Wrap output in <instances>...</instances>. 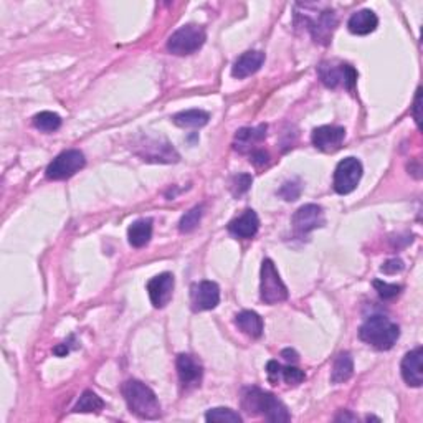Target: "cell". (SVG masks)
I'll return each mask as SVG.
<instances>
[{
	"instance_id": "cell-16",
	"label": "cell",
	"mask_w": 423,
	"mask_h": 423,
	"mask_svg": "<svg viewBox=\"0 0 423 423\" xmlns=\"http://www.w3.org/2000/svg\"><path fill=\"white\" fill-rule=\"evenodd\" d=\"M260 228V218L257 212L252 210V208H247L242 215L233 218L232 222L228 223V232L233 235V237L238 238H253L255 235L258 233Z\"/></svg>"
},
{
	"instance_id": "cell-33",
	"label": "cell",
	"mask_w": 423,
	"mask_h": 423,
	"mask_svg": "<svg viewBox=\"0 0 423 423\" xmlns=\"http://www.w3.org/2000/svg\"><path fill=\"white\" fill-rule=\"evenodd\" d=\"M404 268H405L404 261H402L400 258H394V260H389L387 263H384L380 271H382V273H387V275H395V273H400V271Z\"/></svg>"
},
{
	"instance_id": "cell-28",
	"label": "cell",
	"mask_w": 423,
	"mask_h": 423,
	"mask_svg": "<svg viewBox=\"0 0 423 423\" xmlns=\"http://www.w3.org/2000/svg\"><path fill=\"white\" fill-rule=\"evenodd\" d=\"M374 288L377 290L379 296L382 297V300H394L400 295L402 291V286L400 285H394V283H387V281H380V280H375L374 281Z\"/></svg>"
},
{
	"instance_id": "cell-21",
	"label": "cell",
	"mask_w": 423,
	"mask_h": 423,
	"mask_svg": "<svg viewBox=\"0 0 423 423\" xmlns=\"http://www.w3.org/2000/svg\"><path fill=\"white\" fill-rule=\"evenodd\" d=\"M128 238L131 247H146V245L151 242V238H153V220H151V218H141V220L131 223V227L128 230Z\"/></svg>"
},
{
	"instance_id": "cell-9",
	"label": "cell",
	"mask_w": 423,
	"mask_h": 423,
	"mask_svg": "<svg viewBox=\"0 0 423 423\" xmlns=\"http://www.w3.org/2000/svg\"><path fill=\"white\" fill-rule=\"evenodd\" d=\"M325 223V212L316 203H307V205L300 207L293 215V227L297 235H307L312 230L321 228Z\"/></svg>"
},
{
	"instance_id": "cell-27",
	"label": "cell",
	"mask_w": 423,
	"mask_h": 423,
	"mask_svg": "<svg viewBox=\"0 0 423 423\" xmlns=\"http://www.w3.org/2000/svg\"><path fill=\"white\" fill-rule=\"evenodd\" d=\"M203 215V207L202 205H197L185 213L184 217L180 218L179 222V230L182 233H190L194 232V230L198 227V223H200V218Z\"/></svg>"
},
{
	"instance_id": "cell-37",
	"label": "cell",
	"mask_w": 423,
	"mask_h": 423,
	"mask_svg": "<svg viewBox=\"0 0 423 423\" xmlns=\"http://www.w3.org/2000/svg\"><path fill=\"white\" fill-rule=\"evenodd\" d=\"M336 420H337V422H341V420H352V422H356L357 419H356V417L349 415V414H342V415H339V417H336Z\"/></svg>"
},
{
	"instance_id": "cell-18",
	"label": "cell",
	"mask_w": 423,
	"mask_h": 423,
	"mask_svg": "<svg viewBox=\"0 0 423 423\" xmlns=\"http://www.w3.org/2000/svg\"><path fill=\"white\" fill-rule=\"evenodd\" d=\"M379 25V19L375 12L369 9H364V10H359V12L352 14V17L349 19L347 22V29L349 32L354 34V35H369L375 32V29H377Z\"/></svg>"
},
{
	"instance_id": "cell-19",
	"label": "cell",
	"mask_w": 423,
	"mask_h": 423,
	"mask_svg": "<svg viewBox=\"0 0 423 423\" xmlns=\"http://www.w3.org/2000/svg\"><path fill=\"white\" fill-rule=\"evenodd\" d=\"M266 124H260L258 128H243L237 131V136H235V149L238 153H250L255 146L261 143L266 138Z\"/></svg>"
},
{
	"instance_id": "cell-36",
	"label": "cell",
	"mask_w": 423,
	"mask_h": 423,
	"mask_svg": "<svg viewBox=\"0 0 423 423\" xmlns=\"http://www.w3.org/2000/svg\"><path fill=\"white\" fill-rule=\"evenodd\" d=\"M281 356L288 360V362H293V364L297 362V354L293 351V349H285V351L281 352Z\"/></svg>"
},
{
	"instance_id": "cell-5",
	"label": "cell",
	"mask_w": 423,
	"mask_h": 423,
	"mask_svg": "<svg viewBox=\"0 0 423 423\" xmlns=\"http://www.w3.org/2000/svg\"><path fill=\"white\" fill-rule=\"evenodd\" d=\"M260 297L265 305H278V302L288 300V288L270 258H265L261 263Z\"/></svg>"
},
{
	"instance_id": "cell-11",
	"label": "cell",
	"mask_w": 423,
	"mask_h": 423,
	"mask_svg": "<svg viewBox=\"0 0 423 423\" xmlns=\"http://www.w3.org/2000/svg\"><path fill=\"white\" fill-rule=\"evenodd\" d=\"M175 367L182 387L195 389L200 385L203 377V367L200 360L190 356V354H180V356L177 357Z\"/></svg>"
},
{
	"instance_id": "cell-4",
	"label": "cell",
	"mask_w": 423,
	"mask_h": 423,
	"mask_svg": "<svg viewBox=\"0 0 423 423\" xmlns=\"http://www.w3.org/2000/svg\"><path fill=\"white\" fill-rule=\"evenodd\" d=\"M205 29L200 27V25H184V27L175 30L170 35V39L167 40V50H169V53L177 56L192 55L202 49V45L205 44Z\"/></svg>"
},
{
	"instance_id": "cell-29",
	"label": "cell",
	"mask_w": 423,
	"mask_h": 423,
	"mask_svg": "<svg viewBox=\"0 0 423 423\" xmlns=\"http://www.w3.org/2000/svg\"><path fill=\"white\" fill-rule=\"evenodd\" d=\"M281 379L288 385H300L306 380V374L301 369L295 367V365H288V367L281 365Z\"/></svg>"
},
{
	"instance_id": "cell-2",
	"label": "cell",
	"mask_w": 423,
	"mask_h": 423,
	"mask_svg": "<svg viewBox=\"0 0 423 423\" xmlns=\"http://www.w3.org/2000/svg\"><path fill=\"white\" fill-rule=\"evenodd\" d=\"M124 400L129 407V410L139 419L156 420L160 417V404L158 395L148 385L139 382V380H128L123 385Z\"/></svg>"
},
{
	"instance_id": "cell-15",
	"label": "cell",
	"mask_w": 423,
	"mask_h": 423,
	"mask_svg": "<svg viewBox=\"0 0 423 423\" xmlns=\"http://www.w3.org/2000/svg\"><path fill=\"white\" fill-rule=\"evenodd\" d=\"M423 349L419 346L414 351L407 352L402 360V377L410 387H422L423 384Z\"/></svg>"
},
{
	"instance_id": "cell-25",
	"label": "cell",
	"mask_w": 423,
	"mask_h": 423,
	"mask_svg": "<svg viewBox=\"0 0 423 423\" xmlns=\"http://www.w3.org/2000/svg\"><path fill=\"white\" fill-rule=\"evenodd\" d=\"M34 126L40 129L41 133H53V131L60 129L61 118L56 113L41 111L34 116Z\"/></svg>"
},
{
	"instance_id": "cell-10",
	"label": "cell",
	"mask_w": 423,
	"mask_h": 423,
	"mask_svg": "<svg viewBox=\"0 0 423 423\" xmlns=\"http://www.w3.org/2000/svg\"><path fill=\"white\" fill-rule=\"evenodd\" d=\"M190 301L194 311H208L220 302V288L213 281H200L192 285Z\"/></svg>"
},
{
	"instance_id": "cell-14",
	"label": "cell",
	"mask_w": 423,
	"mask_h": 423,
	"mask_svg": "<svg viewBox=\"0 0 423 423\" xmlns=\"http://www.w3.org/2000/svg\"><path fill=\"white\" fill-rule=\"evenodd\" d=\"M346 139V129L341 126H321L312 131L311 141L322 153H334L341 148L342 141Z\"/></svg>"
},
{
	"instance_id": "cell-13",
	"label": "cell",
	"mask_w": 423,
	"mask_h": 423,
	"mask_svg": "<svg viewBox=\"0 0 423 423\" xmlns=\"http://www.w3.org/2000/svg\"><path fill=\"white\" fill-rule=\"evenodd\" d=\"M302 20H305L306 27L311 32L312 40H315L316 44H329L334 29H336L337 25V19L332 10H325V12L320 14V17L317 19L306 17Z\"/></svg>"
},
{
	"instance_id": "cell-12",
	"label": "cell",
	"mask_w": 423,
	"mask_h": 423,
	"mask_svg": "<svg viewBox=\"0 0 423 423\" xmlns=\"http://www.w3.org/2000/svg\"><path fill=\"white\" fill-rule=\"evenodd\" d=\"M174 285H175L174 276L170 273L158 275L149 281L148 293L154 307L160 310V307L169 305V301L172 300V293H174Z\"/></svg>"
},
{
	"instance_id": "cell-32",
	"label": "cell",
	"mask_w": 423,
	"mask_h": 423,
	"mask_svg": "<svg viewBox=\"0 0 423 423\" xmlns=\"http://www.w3.org/2000/svg\"><path fill=\"white\" fill-rule=\"evenodd\" d=\"M266 374H268L271 384L278 385L281 380V364L276 362V360H270L268 365H266Z\"/></svg>"
},
{
	"instance_id": "cell-1",
	"label": "cell",
	"mask_w": 423,
	"mask_h": 423,
	"mask_svg": "<svg viewBox=\"0 0 423 423\" xmlns=\"http://www.w3.org/2000/svg\"><path fill=\"white\" fill-rule=\"evenodd\" d=\"M243 410L250 415H261L268 422L281 423L290 422L291 415L283 402L276 399L273 394L265 392L258 387L247 389L243 392L242 399Z\"/></svg>"
},
{
	"instance_id": "cell-23",
	"label": "cell",
	"mask_w": 423,
	"mask_h": 423,
	"mask_svg": "<svg viewBox=\"0 0 423 423\" xmlns=\"http://www.w3.org/2000/svg\"><path fill=\"white\" fill-rule=\"evenodd\" d=\"M172 119L179 128H202L208 123L210 114L202 111V109H189V111L177 113Z\"/></svg>"
},
{
	"instance_id": "cell-24",
	"label": "cell",
	"mask_w": 423,
	"mask_h": 423,
	"mask_svg": "<svg viewBox=\"0 0 423 423\" xmlns=\"http://www.w3.org/2000/svg\"><path fill=\"white\" fill-rule=\"evenodd\" d=\"M104 409V402L101 400V397H98L93 390H86L83 392V395L80 397V400L76 402L75 409L73 412H76V414H98V412H101Z\"/></svg>"
},
{
	"instance_id": "cell-30",
	"label": "cell",
	"mask_w": 423,
	"mask_h": 423,
	"mask_svg": "<svg viewBox=\"0 0 423 423\" xmlns=\"http://www.w3.org/2000/svg\"><path fill=\"white\" fill-rule=\"evenodd\" d=\"M252 182H253L252 175L238 174L232 179V184H230V190H232V194L235 197H240V195H243L245 192H248L250 185H252Z\"/></svg>"
},
{
	"instance_id": "cell-35",
	"label": "cell",
	"mask_w": 423,
	"mask_h": 423,
	"mask_svg": "<svg viewBox=\"0 0 423 423\" xmlns=\"http://www.w3.org/2000/svg\"><path fill=\"white\" fill-rule=\"evenodd\" d=\"M420 99H422V90L419 88V91H417V96H415V104H414V118L419 128H420Z\"/></svg>"
},
{
	"instance_id": "cell-17",
	"label": "cell",
	"mask_w": 423,
	"mask_h": 423,
	"mask_svg": "<svg viewBox=\"0 0 423 423\" xmlns=\"http://www.w3.org/2000/svg\"><path fill=\"white\" fill-rule=\"evenodd\" d=\"M263 63H265L263 51H258V50L245 51V53L235 61V65L232 68V76L238 78V80H243V78L255 75Z\"/></svg>"
},
{
	"instance_id": "cell-22",
	"label": "cell",
	"mask_w": 423,
	"mask_h": 423,
	"mask_svg": "<svg viewBox=\"0 0 423 423\" xmlns=\"http://www.w3.org/2000/svg\"><path fill=\"white\" fill-rule=\"evenodd\" d=\"M354 374V360L349 352H341L334 359L331 380L332 384H344L352 377Z\"/></svg>"
},
{
	"instance_id": "cell-20",
	"label": "cell",
	"mask_w": 423,
	"mask_h": 423,
	"mask_svg": "<svg viewBox=\"0 0 423 423\" xmlns=\"http://www.w3.org/2000/svg\"><path fill=\"white\" fill-rule=\"evenodd\" d=\"M235 325L248 337L258 339L263 334V320L255 311H242L235 316Z\"/></svg>"
},
{
	"instance_id": "cell-34",
	"label": "cell",
	"mask_w": 423,
	"mask_h": 423,
	"mask_svg": "<svg viewBox=\"0 0 423 423\" xmlns=\"http://www.w3.org/2000/svg\"><path fill=\"white\" fill-rule=\"evenodd\" d=\"M268 159H270L268 153H266V151H261V149H255V151H252V154H250V160H252V163L258 167L265 165L266 163H268Z\"/></svg>"
},
{
	"instance_id": "cell-8",
	"label": "cell",
	"mask_w": 423,
	"mask_h": 423,
	"mask_svg": "<svg viewBox=\"0 0 423 423\" xmlns=\"http://www.w3.org/2000/svg\"><path fill=\"white\" fill-rule=\"evenodd\" d=\"M362 163L357 158L342 159L334 170V190L341 195L351 194L362 179Z\"/></svg>"
},
{
	"instance_id": "cell-3",
	"label": "cell",
	"mask_w": 423,
	"mask_h": 423,
	"mask_svg": "<svg viewBox=\"0 0 423 423\" xmlns=\"http://www.w3.org/2000/svg\"><path fill=\"white\" fill-rule=\"evenodd\" d=\"M359 337L377 351H389L399 341L400 327L389 317L375 315L367 317L364 325L360 326Z\"/></svg>"
},
{
	"instance_id": "cell-31",
	"label": "cell",
	"mask_w": 423,
	"mask_h": 423,
	"mask_svg": "<svg viewBox=\"0 0 423 423\" xmlns=\"http://www.w3.org/2000/svg\"><path fill=\"white\" fill-rule=\"evenodd\" d=\"M302 185L300 184V180H288L285 182L283 187L280 189V195L285 198V200H296L297 197L301 195Z\"/></svg>"
},
{
	"instance_id": "cell-6",
	"label": "cell",
	"mask_w": 423,
	"mask_h": 423,
	"mask_svg": "<svg viewBox=\"0 0 423 423\" xmlns=\"http://www.w3.org/2000/svg\"><path fill=\"white\" fill-rule=\"evenodd\" d=\"M320 78L325 83V86L336 90V88L342 86L349 91H354L357 81V71L354 70V66L349 63H342V61H325L320 66Z\"/></svg>"
},
{
	"instance_id": "cell-7",
	"label": "cell",
	"mask_w": 423,
	"mask_h": 423,
	"mask_svg": "<svg viewBox=\"0 0 423 423\" xmlns=\"http://www.w3.org/2000/svg\"><path fill=\"white\" fill-rule=\"evenodd\" d=\"M86 164L85 154L78 149H68L65 153L51 160L46 167V179L50 180H66L80 172Z\"/></svg>"
},
{
	"instance_id": "cell-26",
	"label": "cell",
	"mask_w": 423,
	"mask_h": 423,
	"mask_svg": "<svg viewBox=\"0 0 423 423\" xmlns=\"http://www.w3.org/2000/svg\"><path fill=\"white\" fill-rule=\"evenodd\" d=\"M207 422H228V423H240L242 422V415L238 412L232 409H225V407H217V409H210L205 414Z\"/></svg>"
}]
</instances>
